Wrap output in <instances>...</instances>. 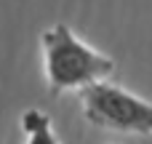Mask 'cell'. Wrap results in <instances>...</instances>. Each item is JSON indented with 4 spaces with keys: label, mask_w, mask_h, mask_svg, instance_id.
Masks as SVG:
<instances>
[{
    "label": "cell",
    "mask_w": 152,
    "mask_h": 144,
    "mask_svg": "<svg viewBox=\"0 0 152 144\" xmlns=\"http://www.w3.org/2000/svg\"><path fill=\"white\" fill-rule=\"evenodd\" d=\"M27 144H59V139L53 136L51 126H45V128H40V131L29 134V139H27Z\"/></svg>",
    "instance_id": "277c9868"
},
{
    "label": "cell",
    "mask_w": 152,
    "mask_h": 144,
    "mask_svg": "<svg viewBox=\"0 0 152 144\" xmlns=\"http://www.w3.org/2000/svg\"><path fill=\"white\" fill-rule=\"evenodd\" d=\"M43 59L45 77L53 94L61 91H83L110 77L112 59L83 43L67 24H53L43 32Z\"/></svg>",
    "instance_id": "6da1fadb"
},
{
    "label": "cell",
    "mask_w": 152,
    "mask_h": 144,
    "mask_svg": "<svg viewBox=\"0 0 152 144\" xmlns=\"http://www.w3.org/2000/svg\"><path fill=\"white\" fill-rule=\"evenodd\" d=\"M45 126H51V120H48V115H43L40 110H27V112L21 115V128L27 131V136L35 134V131H40V128H45Z\"/></svg>",
    "instance_id": "3957f363"
},
{
    "label": "cell",
    "mask_w": 152,
    "mask_h": 144,
    "mask_svg": "<svg viewBox=\"0 0 152 144\" xmlns=\"http://www.w3.org/2000/svg\"><path fill=\"white\" fill-rule=\"evenodd\" d=\"M80 102L86 120L99 128L152 136V104L110 80L83 88Z\"/></svg>",
    "instance_id": "7a4b0ae2"
}]
</instances>
